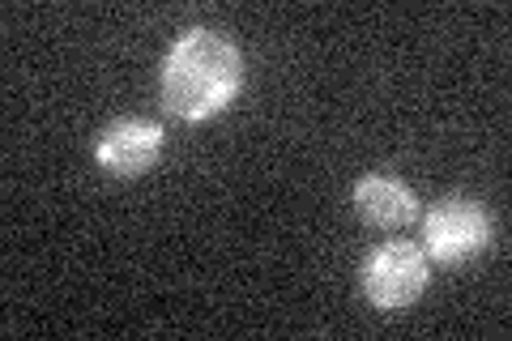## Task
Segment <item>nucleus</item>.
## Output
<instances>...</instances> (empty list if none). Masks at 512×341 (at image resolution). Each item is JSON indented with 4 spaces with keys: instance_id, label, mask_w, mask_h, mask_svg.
<instances>
[{
    "instance_id": "f257e3e1",
    "label": "nucleus",
    "mask_w": 512,
    "mask_h": 341,
    "mask_svg": "<svg viewBox=\"0 0 512 341\" xmlns=\"http://www.w3.org/2000/svg\"><path fill=\"white\" fill-rule=\"evenodd\" d=\"M239 86H244L239 47L227 35L205 26L184 30L163 56V69H158L163 107L175 120H188V124H201L218 116V111H227Z\"/></svg>"
},
{
    "instance_id": "f03ea898",
    "label": "nucleus",
    "mask_w": 512,
    "mask_h": 341,
    "mask_svg": "<svg viewBox=\"0 0 512 341\" xmlns=\"http://www.w3.org/2000/svg\"><path fill=\"white\" fill-rule=\"evenodd\" d=\"M363 295L380 312H402V307L419 303V295L431 282V261L419 243H380V248L367 252V261L359 269Z\"/></svg>"
},
{
    "instance_id": "20e7f679",
    "label": "nucleus",
    "mask_w": 512,
    "mask_h": 341,
    "mask_svg": "<svg viewBox=\"0 0 512 341\" xmlns=\"http://www.w3.org/2000/svg\"><path fill=\"white\" fill-rule=\"evenodd\" d=\"M158 154H163V128L150 120H116L111 128H103L99 145H94L99 167L120 175V180H133V175L150 171Z\"/></svg>"
},
{
    "instance_id": "39448f33",
    "label": "nucleus",
    "mask_w": 512,
    "mask_h": 341,
    "mask_svg": "<svg viewBox=\"0 0 512 341\" xmlns=\"http://www.w3.org/2000/svg\"><path fill=\"white\" fill-rule=\"evenodd\" d=\"M355 214L367 226H380V231H393V226H406L419 218V197L393 175H363L355 184Z\"/></svg>"
},
{
    "instance_id": "7ed1b4c3",
    "label": "nucleus",
    "mask_w": 512,
    "mask_h": 341,
    "mask_svg": "<svg viewBox=\"0 0 512 341\" xmlns=\"http://www.w3.org/2000/svg\"><path fill=\"white\" fill-rule=\"evenodd\" d=\"M491 239V218L478 201L466 197H448L440 205L427 209L423 218V252L427 261L453 265V261H470L474 252H483Z\"/></svg>"
}]
</instances>
